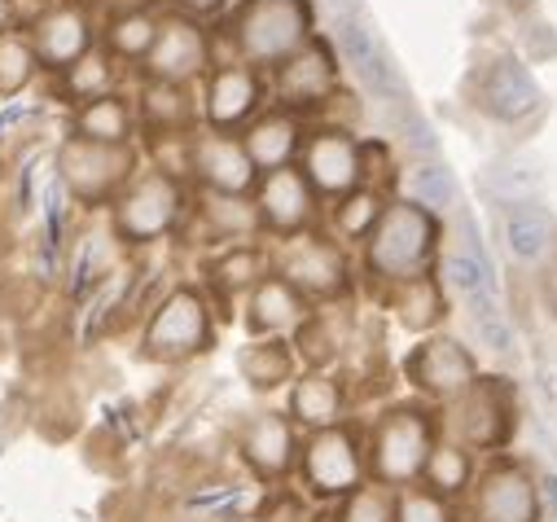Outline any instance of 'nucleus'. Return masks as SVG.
I'll use <instances>...</instances> for the list:
<instances>
[{"instance_id": "nucleus-11", "label": "nucleus", "mask_w": 557, "mask_h": 522, "mask_svg": "<svg viewBox=\"0 0 557 522\" xmlns=\"http://www.w3.org/2000/svg\"><path fill=\"white\" fill-rule=\"evenodd\" d=\"M466 518L470 522H544L540 513V483L531 461L522 457H487L479 465V478L466 496Z\"/></svg>"}, {"instance_id": "nucleus-14", "label": "nucleus", "mask_w": 557, "mask_h": 522, "mask_svg": "<svg viewBox=\"0 0 557 522\" xmlns=\"http://www.w3.org/2000/svg\"><path fill=\"white\" fill-rule=\"evenodd\" d=\"M299 172L321 202H334L364 185V141L351 133V123H312L299 146Z\"/></svg>"}, {"instance_id": "nucleus-4", "label": "nucleus", "mask_w": 557, "mask_h": 522, "mask_svg": "<svg viewBox=\"0 0 557 522\" xmlns=\"http://www.w3.org/2000/svg\"><path fill=\"white\" fill-rule=\"evenodd\" d=\"M435 418L444 439L470 448L474 457H500L518 435V386L500 373H479L466 396L435 409Z\"/></svg>"}, {"instance_id": "nucleus-26", "label": "nucleus", "mask_w": 557, "mask_h": 522, "mask_svg": "<svg viewBox=\"0 0 557 522\" xmlns=\"http://www.w3.org/2000/svg\"><path fill=\"white\" fill-rule=\"evenodd\" d=\"M189 215H194L198 233L207 237V246H233V241H259L263 237L259 207H255L250 194L194 189L189 194Z\"/></svg>"}, {"instance_id": "nucleus-12", "label": "nucleus", "mask_w": 557, "mask_h": 522, "mask_svg": "<svg viewBox=\"0 0 557 522\" xmlns=\"http://www.w3.org/2000/svg\"><path fill=\"white\" fill-rule=\"evenodd\" d=\"M343 66H338V53L330 45V36H317L308 40L295 58H286L282 66L268 71V101L286 105L295 114H321L338 92H343Z\"/></svg>"}, {"instance_id": "nucleus-35", "label": "nucleus", "mask_w": 557, "mask_h": 522, "mask_svg": "<svg viewBox=\"0 0 557 522\" xmlns=\"http://www.w3.org/2000/svg\"><path fill=\"white\" fill-rule=\"evenodd\" d=\"M119 75H123V66L97 45V49H88L75 66H66V71L58 75V88H62V97H66L71 110H75V105H84V101H92V97L119 92Z\"/></svg>"}, {"instance_id": "nucleus-27", "label": "nucleus", "mask_w": 557, "mask_h": 522, "mask_svg": "<svg viewBox=\"0 0 557 522\" xmlns=\"http://www.w3.org/2000/svg\"><path fill=\"white\" fill-rule=\"evenodd\" d=\"M268 273H272V246H263V241L215 246L211 264H207V286L202 290L215 303H228L237 295H250Z\"/></svg>"}, {"instance_id": "nucleus-38", "label": "nucleus", "mask_w": 557, "mask_h": 522, "mask_svg": "<svg viewBox=\"0 0 557 522\" xmlns=\"http://www.w3.org/2000/svg\"><path fill=\"white\" fill-rule=\"evenodd\" d=\"M466 321H470V334L479 343V351L496 356V360H509L513 356V321L509 312L500 308V295H470L466 299Z\"/></svg>"}, {"instance_id": "nucleus-22", "label": "nucleus", "mask_w": 557, "mask_h": 522, "mask_svg": "<svg viewBox=\"0 0 557 522\" xmlns=\"http://www.w3.org/2000/svg\"><path fill=\"white\" fill-rule=\"evenodd\" d=\"M540 105H544V92H540L531 66L522 58L505 53V58H496L483 71V79H479V110L487 119H496L505 127H518V123L535 119Z\"/></svg>"}, {"instance_id": "nucleus-33", "label": "nucleus", "mask_w": 557, "mask_h": 522, "mask_svg": "<svg viewBox=\"0 0 557 522\" xmlns=\"http://www.w3.org/2000/svg\"><path fill=\"white\" fill-rule=\"evenodd\" d=\"M474 478H479V457L470 448H461V444H453V439L440 435L435 448H431V457H426V465H422V483L431 492H440V496H448V500L461 505L470 496Z\"/></svg>"}, {"instance_id": "nucleus-7", "label": "nucleus", "mask_w": 557, "mask_h": 522, "mask_svg": "<svg viewBox=\"0 0 557 522\" xmlns=\"http://www.w3.org/2000/svg\"><path fill=\"white\" fill-rule=\"evenodd\" d=\"M215 343V308L202 286H172L146 316L141 356L154 364H185Z\"/></svg>"}, {"instance_id": "nucleus-18", "label": "nucleus", "mask_w": 557, "mask_h": 522, "mask_svg": "<svg viewBox=\"0 0 557 522\" xmlns=\"http://www.w3.org/2000/svg\"><path fill=\"white\" fill-rule=\"evenodd\" d=\"M23 36L32 40L40 66L53 71V75H62V71L75 66L88 49L101 45V27H97V18H92V10L84 5V0H53V5H45V10L27 23Z\"/></svg>"}, {"instance_id": "nucleus-20", "label": "nucleus", "mask_w": 557, "mask_h": 522, "mask_svg": "<svg viewBox=\"0 0 557 522\" xmlns=\"http://www.w3.org/2000/svg\"><path fill=\"white\" fill-rule=\"evenodd\" d=\"M189 181L194 189H211V194H255L259 167L250 163L237 133L198 127L189 137Z\"/></svg>"}, {"instance_id": "nucleus-47", "label": "nucleus", "mask_w": 557, "mask_h": 522, "mask_svg": "<svg viewBox=\"0 0 557 522\" xmlns=\"http://www.w3.org/2000/svg\"><path fill=\"white\" fill-rule=\"evenodd\" d=\"M540 483V513L544 522H557V470H535Z\"/></svg>"}, {"instance_id": "nucleus-13", "label": "nucleus", "mask_w": 557, "mask_h": 522, "mask_svg": "<svg viewBox=\"0 0 557 522\" xmlns=\"http://www.w3.org/2000/svg\"><path fill=\"white\" fill-rule=\"evenodd\" d=\"M211 66H215V36L207 32V23L172 10L159 18V36L136 71H141V79L194 88L211 75Z\"/></svg>"}, {"instance_id": "nucleus-25", "label": "nucleus", "mask_w": 557, "mask_h": 522, "mask_svg": "<svg viewBox=\"0 0 557 522\" xmlns=\"http://www.w3.org/2000/svg\"><path fill=\"white\" fill-rule=\"evenodd\" d=\"M312 299L299 295L286 277L268 273L250 295H246V330L255 338H290L312 321Z\"/></svg>"}, {"instance_id": "nucleus-32", "label": "nucleus", "mask_w": 557, "mask_h": 522, "mask_svg": "<svg viewBox=\"0 0 557 522\" xmlns=\"http://www.w3.org/2000/svg\"><path fill=\"white\" fill-rule=\"evenodd\" d=\"M159 18L163 14L146 10V5H132V10L110 14V23L101 27V49L119 66H141L146 53H150V45H154V36H159Z\"/></svg>"}, {"instance_id": "nucleus-9", "label": "nucleus", "mask_w": 557, "mask_h": 522, "mask_svg": "<svg viewBox=\"0 0 557 522\" xmlns=\"http://www.w3.org/2000/svg\"><path fill=\"white\" fill-rule=\"evenodd\" d=\"M58 185L88 211L110 207L127 181L141 172V150L132 146H101V141H84V137H66L58 146Z\"/></svg>"}, {"instance_id": "nucleus-30", "label": "nucleus", "mask_w": 557, "mask_h": 522, "mask_svg": "<svg viewBox=\"0 0 557 522\" xmlns=\"http://www.w3.org/2000/svg\"><path fill=\"white\" fill-rule=\"evenodd\" d=\"M386 198H391V194H382V189H373V185H360V189L334 198V202L321 211V228H325L338 246L360 250V241L373 233V224H377Z\"/></svg>"}, {"instance_id": "nucleus-19", "label": "nucleus", "mask_w": 557, "mask_h": 522, "mask_svg": "<svg viewBox=\"0 0 557 522\" xmlns=\"http://www.w3.org/2000/svg\"><path fill=\"white\" fill-rule=\"evenodd\" d=\"M299 444H304V431L286 418V409H263V413H250V422L242 426V435H237V457H242V465H246L259 483L282 487V483L295 478Z\"/></svg>"}, {"instance_id": "nucleus-45", "label": "nucleus", "mask_w": 557, "mask_h": 522, "mask_svg": "<svg viewBox=\"0 0 557 522\" xmlns=\"http://www.w3.org/2000/svg\"><path fill=\"white\" fill-rule=\"evenodd\" d=\"M312 518V500L299 487H268L263 505H259V522H308Z\"/></svg>"}, {"instance_id": "nucleus-42", "label": "nucleus", "mask_w": 557, "mask_h": 522, "mask_svg": "<svg viewBox=\"0 0 557 522\" xmlns=\"http://www.w3.org/2000/svg\"><path fill=\"white\" fill-rule=\"evenodd\" d=\"M435 277L444 282V290L453 295V299H470V295H496L487 282H483V273H479V264H474V259L470 254H461V250H448V254H440L435 259Z\"/></svg>"}, {"instance_id": "nucleus-39", "label": "nucleus", "mask_w": 557, "mask_h": 522, "mask_svg": "<svg viewBox=\"0 0 557 522\" xmlns=\"http://www.w3.org/2000/svg\"><path fill=\"white\" fill-rule=\"evenodd\" d=\"M391 509L395 522H466V509L440 492H431L426 483H408L399 492H391Z\"/></svg>"}, {"instance_id": "nucleus-5", "label": "nucleus", "mask_w": 557, "mask_h": 522, "mask_svg": "<svg viewBox=\"0 0 557 522\" xmlns=\"http://www.w3.org/2000/svg\"><path fill=\"white\" fill-rule=\"evenodd\" d=\"M185 220H189V181L163 167H141L110 202V233L123 246L168 241Z\"/></svg>"}, {"instance_id": "nucleus-15", "label": "nucleus", "mask_w": 557, "mask_h": 522, "mask_svg": "<svg viewBox=\"0 0 557 522\" xmlns=\"http://www.w3.org/2000/svg\"><path fill=\"white\" fill-rule=\"evenodd\" d=\"M255 207H259V224H263V237L272 241H286L295 233H308V228H321V194L312 189V181L299 172V163L290 167H276V172H263L255 181Z\"/></svg>"}, {"instance_id": "nucleus-21", "label": "nucleus", "mask_w": 557, "mask_h": 522, "mask_svg": "<svg viewBox=\"0 0 557 522\" xmlns=\"http://www.w3.org/2000/svg\"><path fill=\"white\" fill-rule=\"evenodd\" d=\"M286 418L304 435L343 426L351 422V386L343 382L338 369H304L286 386Z\"/></svg>"}, {"instance_id": "nucleus-36", "label": "nucleus", "mask_w": 557, "mask_h": 522, "mask_svg": "<svg viewBox=\"0 0 557 522\" xmlns=\"http://www.w3.org/2000/svg\"><path fill=\"white\" fill-rule=\"evenodd\" d=\"M553 246V220L544 215L540 202H518L505 215V250L513 254V264H540Z\"/></svg>"}, {"instance_id": "nucleus-28", "label": "nucleus", "mask_w": 557, "mask_h": 522, "mask_svg": "<svg viewBox=\"0 0 557 522\" xmlns=\"http://www.w3.org/2000/svg\"><path fill=\"white\" fill-rule=\"evenodd\" d=\"M136 105L127 92H106L71 110V137L101 141V146H132L136 141Z\"/></svg>"}, {"instance_id": "nucleus-3", "label": "nucleus", "mask_w": 557, "mask_h": 522, "mask_svg": "<svg viewBox=\"0 0 557 522\" xmlns=\"http://www.w3.org/2000/svg\"><path fill=\"white\" fill-rule=\"evenodd\" d=\"M440 439V418L422 400H395L364 426V461L369 483L399 492L408 483H422V465Z\"/></svg>"}, {"instance_id": "nucleus-48", "label": "nucleus", "mask_w": 557, "mask_h": 522, "mask_svg": "<svg viewBox=\"0 0 557 522\" xmlns=\"http://www.w3.org/2000/svg\"><path fill=\"white\" fill-rule=\"evenodd\" d=\"M18 32V5L14 0H0V36H10Z\"/></svg>"}, {"instance_id": "nucleus-29", "label": "nucleus", "mask_w": 557, "mask_h": 522, "mask_svg": "<svg viewBox=\"0 0 557 522\" xmlns=\"http://www.w3.org/2000/svg\"><path fill=\"white\" fill-rule=\"evenodd\" d=\"M382 295H386V308L395 312V321H399L408 334H435L440 321L448 316V290H444V282L435 277V269L422 273V277L395 282V286L382 290Z\"/></svg>"}, {"instance_id": "nucleus-41", "label": "nucleus", "mask_w": 557, "mask_h": 522, "mask_svg": "<svg viewBox=\"0 0 557 522\" xmlns=\"http://www.w3.org/2000/svg\"><path fill=\"white\" fill-rule=\"evenodd\" d=\"M487 185H492V194H496L500 202L518 207V202H535V194H540V172H535V163H513V159H505V163H492Z\"/></svg>"}, {"instance_id": "nucleus-6", "label": "nucleus", "mask_w": 557, "mask_h": 522, "mask_svg": "<svg viewBox=\"0 0 557 522\" xmlns=\"http://www.w3.org/2000/svg\"><path fill=\"white\" fill-rule=\"evenodd\" d=\"M299 492L312 505H338L356 487L369 483V461H364V431L356 422L304 435L299 444V465H295Z\"/></svg>"}, {"instance_id": "nucleus-40", "label": "nucleus", "mask_w": 557, "mask_h": 522, "mask_svg": "<svg viewBox=\"0 0 557 522\" xmlns=\"http://www.w3.org/2000/svg\"><path fill=\"white\" fill-rule=\"evenodd\" d=\"M40 58L23 32L0 36V97H18L40 79Z\"/></svg>"}, {"instance_id": "nucleus-37", "label": "nucleus", "mask_w": 557, "mask_h": 522, "mask_svg": "<svg viewBox=\"0 0 557 522\" xmlns=\"http://www.w3.org/2000/svg\"><path fill=\"white\" fill-rule=\"evenodd\" d=\"M386 127H391L395 146H399L412 163H422V159H444V146H440L435 123L412 105V97H404V101L386 105Z\"/></svg>"}, {"instance_id": "nucleus-1", "label": "nucleus", "mask_w": 557, "mask_h": 522, "mask_svg": "<svg viewBox=\"0 0 557 522\" xmlns=\"http://www.w3.org/2000/svg\"><path fill=\"white\" fill-rule=\"evenodd\" d=\"M440 237L444 220L417 207L412 198H386L373 233L360 241V273L364 282L391 290L395 282L422 277L440 259Z\"/></svg>"}, {"instance_id": "nucleus-44", "label": "nucleus", "mask_w": 557, "mask_h": 522, "mask_svg": "<svg viewBox=\"0 0 557 522\" xmlns=\"http://www.w3.org/2000/svg\"><path fill=\"white\" fill-rule=\"evenodd\" d=\"M334 518H338V522H395L391 492L377 487V483H364V487H356L347 500L334 505Z\"/></svg>"}, {"instance_id": "nucleus-24", "label": "nucleus", "mask_w": 557, "mask_h": 522, "mask_svg": "<svg viewBox=\"0 0 557 522\" xmlns=\"http://www.w3.org/2000/svg\"><path fill=\"white\" fill-rule=\"evenodd\" d=\"M132 105H136V127H141V137H150V141H159V137H189V133H198V127H202L198 92L181 88V84L141 79Z\"/></svg>"}, {"instance_id": "nucleus-43", "label": "nucleus", "mask_w": 557, "mask_h": 522, "mask_svg": "<svg viewBox=\"0 0 557 522\" xmlns=\"http://www.w3.org/2000/svg\"><path fill=\"white\" fill-rule=\"evenodd\" d=\"M453 233H457V250L474 259L479 273H483V282L500 295V269H496V259H492V250H487V241H483V228H479V220L470 215V207H457V211H453Z\"/></svg>"}, {"instance_id": "nucleus-8", "label": "nucleus", "mask_w": 557, "mask_h": 522, "mask_svg": "<svg viewBox=\"0 0 557 522\" xmlns=\"http://www.w3.org/2000/svg\"><path fill=\"white\" fill-rule=\"evenodd\" d=\"M272 273L286 277L312 303L351 299V286H356L351 282L356 277L351 250L338 246L325 228H308V233H295L286 241H276L272 246Z\"/></svg>"}, {"instance_id": "nucleus-31", "label": "nucleus", "mask_w": 557, "mask_h": 522, "mask_svg": "<svg viewBox=\"0 0 557 522\" xmlns=\"http://www.w3.org/2000/svg\"><path fill=\"white\" fill-rule=\"evenodd\" d=\"M237 373L242 382H250L255 390H282L295 382L299 373V351L286 338H250L237 351Z\"/></svg>"}, {"instance_id": "nucleus-2", "label": "nucleus", "mask_w": 557, "mask_h": 522, "mask_svg": "<svg viewBox=\"0 0 557 522\" xmlns=\"http://www.w3.org/2000/svg\"><path fill=\"white\" fill-rule=\"evenodd\" d=\"M317 36L312 0H237L224 18V45L233 49V62H246L263 75Z\"/></svg>"}, {"instance_id": "nucleus-34", "label": "nucleus", "mask_w": 557, "mask_h": 522, "mask_svg": "<svg viewBox=\"0 0 557 522\" xmlns=\"http://www.w3.org/2000/svg\"><path fill=\"white\" fill-rule=\"evenodd\" d=\"M404 198H412L417 207H426L431 215H453L461 207V185L457 172L444 159H422L404 172Z\"/></svg>"}, {"instance_id": "nucleus-23", "label": "nucleus", "mask_w": 557, "mask_h": 522, "mask_svg": "<svg viewBox=\"0 0 557 522\" xmlns=\"http://www.w3.org/2000/svg\"><path fill=\"white\" fill-rule=\"evenodd\" d=\"M304 133H308V119L286 110V105H276L268 101L246 127H242V146L250 154V163L263 172H276V167H290L299 163V146H304Z\"/></svg>"}, {"instance_id": "nucleus-10", "label": "nucleus", "mask_w": 557, "mask_h": 522, "mask_svg": "<svg viewBox=\"0 0 557 522\" xmlns=\"http://www.w3.org/2000/svg\"><path fill=\"white\" fill-rule=\"evenodd\" d=\"M399 369H404V382L412 386V396L422 405H431V409H444L457 396H466V390L479 382V373H483L479 351L466 347L453 334H440V330L426 334L417 347H408Z\"/></svg>"}, {"instance_id": "nucleus-49", "label": "nucleus", "mask_w": 557, "mask_h": 522, "mask_svg": "<svg viewBox=\"0 0 557 522\" xmlns=\"http://www.w3.org/2000/svg\"><path fill=\"white\" fill-rule=\"evenodd\" d=\"M308 522H338V518H334V505H317Z\"/></svg>"}, {"instance_id": "nucleus-46", "label": "nucleus", "mask_w": 557, "mask_h": 522, "mask_svg": "<svg viewBox=\"0 0 557 522\" xmlns=\"http://www.w3.org/2000/svg\"><path fill=\"white\" fill-rule=\"evenodd\" d=\"M172 10H176V14H189V18H198V23H207V18H220V14L228 10V0H172Z\"/></svg>"}, {"instance_id": "nucleus-16", "label": "nucleus", "mask_w": 557, "mask_h": 522, "mask_svg": "<svg viewBox=\"0 0 557 522\" xmlns=\"http://www.w3.org/2000/svg\"><path fill=\"white\" fill-rule=\"evenodd\" d=\"M268 105V75L246 62H215L198 92V114L211 133H242Z\"/></svg>"}, {"instance_id": "nucleus-17", "label": "nucleus", "mask_w": 557, "mask_h": 522, "mask_svg": "<svg viewBox=\"0 0 557 522\" xmlns=\"http://www.w3.org/2000/svg\"><path fill=\"white\" fill-rule=\"evenodd\" d=\"M330 45L338 53L343 66H351V75L360 79V88L382 101V105H395L408 97V79L404 71L395 66V58L386 53V45L377 40V32L360 18H334V32H330Z\"/></svg>"}]
</instances>
